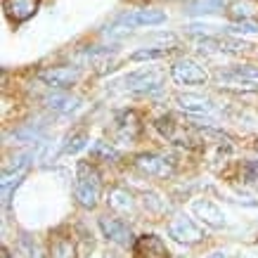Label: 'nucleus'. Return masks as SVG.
Segmentation results:
<instances>
[{
    "label": "nucleus",
    "mask_w": 258,
    "mask_h": 258,
    "mask_svg": "<svg viewBox=\"0 0 258 258\" xmlns=\"http://www.w3.org/2000/svg\"><path fill=\"white\" fill-rule=\"evenodd\" d=\"M74 197L86 209H93L97 199H100V175L88 164L79 166V178H76V185H74Z\"/></svg>",
    "instance_id": "obj_1"
},
{
    "label": "nucleus",
    "mask_w": 258,
    "mask_h": 258,
    "mask_svg": "<svg viewBox=\"0 0 258 258\" xmlns=\"http://www.w3.org/2000/svg\"><path fill=\"white\" fill-rule=\"evenodd\" d=\"M171 79L178 83V86H204L209 81V74L204 67L195 62V59H187L182 57L178 62H173L171 67Z\"/></svg>",
    "instance_id": "obj_2"
},
{
    "label": "nucleus",
    "mask_w": 258,
    "mask_h": 258,
    "mask_svg": "<svg viewBox=\"0 0 258 258\" xmlns=\"http://www.w3.org/2000/svg\"><path fill=\"white\" fill-rule=\"evenodd\" d=\"M166 232H168L171 239H175V242H180V244H197L204 239L202 227L197 225L195 220L185 218V216L173 218L171 223H168V227H166Z\"/></svg>",
    "instance_id": "obj_3"
},
{
    "label": "nucleus",
    "mask_w": 258,
    "mask_h": 258,
    "mask_svg": "<svg viewBox=\"0 0 258 258\" xmlns=\"http://www.w3.org/2000/svg\"><path fill=\"white\" fill-rule=\"evenodd\" d=\"M135 168L145 175H159V178H166L171 175L175 164H173L171 157H164V154H157V152H149V154H140L135 157Z\"/></svg>",
    "instance_id": "obj_4"
},
{
    "label": "nucleus",
    "mask_w": 258,
    "mask_h": 258,
    "mask_svg": "<svg viewBox=\"0 0 258 258\" xmlns=\"http://www.w3.org/2000/svg\"><path fill=\"white\" fill-rule=\"evenodd\" d=\"M38 79L45 86L55 88V90H69L79 81V69H71V67H50V69L40 71Z\"/></svg>",
    "instance_id": "obj_5"
},
{
    "label": "nucleus",
    "mask_w": 258,
    "mask_h": 258,
    "mask_svg": "<svg viewBox=\"0 0 258 258\" xmlns=\"http://www.w3.org/2000/svg\"><path fill=\"white\" fill-rule=\"evenodd\" d=\"M125 86L140 95H152L161 90V74L154 69H142L135 71L131 76H125Z\"/></svg>",
    "instance_id": "obj_6"
},
{
    "label": "nucleus",
    "mask_w": 258,
    "mask_h": 258,
    "mask_svg": "<svg viewBox=\"0 0 258 258\" xmlns=\"http://www.w3.org/2000/svg\"><path fill=\"white\" fill-rule=\"evenodd\" d=\"M199 47L206 50V52H225V55H237V52H244L246 47H251L249 43L244 40H237V38H230V36H204L199 40Z\"/></svg>",
    "instance_id": "obj_7"
},
{
    "label": "nucleus",
    "mask_w": 258,
    "mask_h": 258,
    "mask_svg": "<svg viewBox=\"0 0 258 258\" xmlns=\"http://www.w3.org/2000/svg\"><path fill=\"white\" fill-rule=\"evenodd\" d=\"M100 230H102V235L107 237L109 242L118 244V246H128V244H133V232H131V227L125 225L123 220H118V218H100Z\"/></svg>",
    "instance_id": "obj_8"
},
{
    "label": "nucleus",
    "mask_w": 258,
    "mask_h": 258,
    "mask_svg": "<svg viewBox=\"0 0 258 258\" xmlns=\"http://www.w3.org/2000/svg\"><path fill=\"white\" fill-rule=\"evenodd\" d=\"M118 22L123 26H159L166 22V12L161 10H133V12H125L118 17Z\"/></svg>",
    "instance_id": "obj_9"
},
{
    "label": "nucleus",
    "mask_w": 258,
    "mask_h": 258,
    "mask_svg": "<svg viewBox=\"0 0 258 258\" xmlns=\"http://www.w3.org/2000/svg\"><path fill=\"white\" fill-rule=\"evenodd\" d=\"M178 107L187 114H195V116H209L213 114V102L204 95H195V93H180L175 97Z\"/></svg>",
    "instance_id": "obj_10"
},
{
    "label": "nucleus",
    "mask_w": 258,
    "mask_h": 258,
    "mask_svg": "<svg viewBox=\"0 0 258 258\" xmlns=\"http://www.w3.org/2000/svg\"><path fill=\"white\" fill-rule=\"evenodd\" d=\"M192 211H195L209 227H213V230L225 227V213L220 211L213 202H209V199H197V202L192 204Z\"/></svg>",
    "instance_id": "obj_11"
},
{
    "label": "nucleus",
    "mask_w": 258,
    "mask_h": 258,
    "mask_svg": "<svg viewBox=\"0 0 258 258\" xmlns=\"http://www.w3.org/2000/svg\"><path fill=\"white\" fill-rule=\"evenodd\" d=\"M135 253L140 258H166L168 256V251H166L164 242L159 239L157 235H145L140 237L138 242H135Z\"/></svg>",
    "instance_id": "obj_12"
},
{
    "label": "nucleus",
    "mask_w": 258,
    "mask_h": 258,
    "mask_svg": "<svg viewBox=\"0 0 258 258\" xmlns=\"http://www.w3.org/2000/svg\"><path fill=\"white\" fill-rule=\"evenodd\" d=\"M38 10V0H5V12L12 22H26Z\"/></svg>",
    "instance_id": "obj_13"
},
{
    "label": "nucleus",
    "mask_w": 258,
    "mask_h": 258,
    "mask_svg": "<svg viewBox=\"0 0 258 258\" xmlns=\"http://www.w3.org/2000/svg\"><path fill=\"white\" fill-rule=\"evenodd\" d=\"M225 79L242 81L244 86H258V67L256 64H239L225 71Z\"/></svg>",
    "instance_id": "obj_14"
},
{
    "label": "nucleus",
    "mask_w": 258,
    "mask_h": 258,
    "mask_svg": "<svg viewBox=\"0 0 258 258\" xmlns=\"http://www.w3.org/2000/svg\"><path fill=\"white\" fill-rule=\"evenodd\" d=\"M227 12L235 22H249V19H256L258 17V5L256 3H249V0H237L232 5H227Z\"/></svg>",
    "instance_id": "obj_15"
},
{
    "label": "nucleus",
    "mask_w": 258,
    "mask_h": 258,
    "mask_svg": "<svg viewBox=\"0 0 258 258\" xmlns=\"http://www.w3.org/2000/svg\"><path fill=\"white\" fill-rule=\"evenodd\" d=\"M187 8V12H192V15H213V12H220L227 8V0H192Z\"/></svg>",
    "instance_id": "obj_16"
},
{
    "label": "nucleus",
    "mask_w": 258,
    "mask_h": 258,
    "mask_svg": "<svg viewBox=\"0 0 258 258\" xmlns=\"http://www.w3.org/2000/svg\"><path fill=\"white\" fill-rule=\"evenodd\" d=\"M107 202H109V206L114 211H131V209H133V197L123 187L109 189V199H107Z\"/></svg>",
    "instance_id": "obj_17"
},
{
    "label": "nucleus",
    "mask_w": 258,
    "mask_h": 258,
    "mask_svg": "<svg viewBox=\"0 0 258 258\" xmlns=\"http://www.w3.org/2000/svg\"><path fill=\"white\" fill-rule=\"evenodd\" d=\"M47 107L55 111H62V114H67V111L76 109L79 107V100L76 97H69V95H52V97H47Z\"/></svg>",
    "instance_id": "obj_18"
},
{
    "label": "nucleus",
    "mask_w": 258,
    "mask_h": 258,
    "mask_svg": "<svg viewBox=\"0 0 258 258\" xmlns=\"http://www.w3.org/2000/svg\"><path fill=\"white\" fill-rule=\"evenodd\" d=\"M90 154L97 159H104V161H116L118 159V152L114 147H109L107 142H95L93 147H90Z\"/></svg>",
    "instance_id": "obj_19"
},
{
    "label": "nucleus",
    "mask_w": 258,
    "mask_h": 258,
    "mask_svg": "<svg viewBox=\"0 0 258 258\" xmlns=\"http://www.w3.org/2000/svg\"><path fill=\"white\" fill-rule=\"evenodd\" d=\"M171 52V47H159V50H152V47H147V50H138V52H133L131 55V59L133 62H142V59H161V57H166Z\"/></svg>",
    "instance_id": "obj_20"
},
{
    "label": "nucleus",
    "mask_w": 258,
    "mask_h": 258,
    "mask_svg": "<svg viewBox=\"0 0 258 258\" xmlns=\"http://www.w3.org/2000/svg\"><path fill=\"white\" fill-rule=\"evenodd\" d=\"M50 258H74V244L69 239H57L50 246Z\"/></svg>",
    "instance_id": "obj_21"
},
{
    "label": "nucleus",
    "mask_w": 258,
    "mask_h": 258,
    "mask_svg": "<svg viewBox=\"0 0 258 258\" xmlns=\"http://www.w3.org/2000/svg\"><path fill=\"white\" fill-rule=\"evenodd\" d=\"M86 140L88 138L83 133L74 135V138L69 140V145H64V152H67V154H76V152H81V149L86 147Z\"/></svg>",
    "instance_id": "obj_22"
},
{
    "label": "nucleus",
    "mask_w": 258,
    "mask_h": 258,
    "mask_svg": "<svg viewBox=\"0 0 258 258\" xmlns=\"http://www.w3.org/2000/svg\"><path fill=\"white\" fill-rule=\"evenodd\" d=\"M157 128L161 131V135H166V138H173V128H175V123H173L171 116H164L157 121Z\"/></svg>",
    "instance_id": "obj_23"
},
{
    "label": "nucleus",
    "mask_w": 258,
    "mask_h": 258,
    "mask_svg": "<svg viewBox=\"0 0 258 258\" xmlns=\"http://www.w3.org/2000/svg\"><path fill=\"white\" fill-rule=\"evenodd\" d=\"M244 175L249 182H256L258 180V161H249V164L244 166Z\"/></svg>",
    "instance_id": "obj_24"
}]
</instances>
